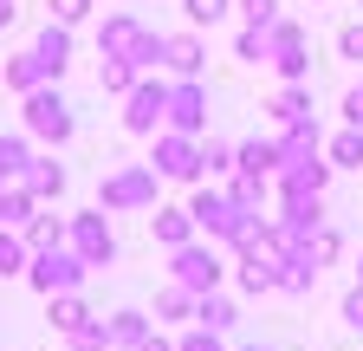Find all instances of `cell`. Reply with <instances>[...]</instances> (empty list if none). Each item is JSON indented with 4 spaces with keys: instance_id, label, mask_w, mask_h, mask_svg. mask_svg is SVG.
I'll use <instances>...</instances> for the list:
<instances>
[{
    "instance_id": "8d00e7d4",
    "label": "cell",
    "mask_w": 363,
    "mask_h": 351,
    "mask_svg": "<svg viewBox=\"0 0 363 351\" xmlns=\"http://www.w3.org/2000/svg\"><path fill=\"white\" fill-rule=\"evenodd\" d=\"M136 351H169V345H162V338H143V345H136Z\"/></svg>"
},
{
    "instance_id": "d590c367",
    "label": "cell",
    "mask_w": 363,
    "mask_h": 351,
    "mask_svg": "<svg viewBox=\"0 0 363 351\" xmlns=\"http://www.w3.org/2000/svg\"><path fill=\"white\" fill-rule=\"evenodd\" d=\"M13 14H20V7H13V0H0V26H13Z\"/></svg>"
},
{
    "instance_id": "ba28073f",
    "label": "cell",
    "mask_w": 363,
    "mask_h": 351,
    "mask_svg": "<svg viewBox=\"0 0 363 351\" xmlns=\"http://www.w3.org/2000/svg\"><path fill=\"white\" fill-rule=\"evenodd\" d=\"M201 111H208L201 85H182V92L169 98V124H175V130H195V124H201Z\"/></svg>"
},
{
    "instance_id": "e575fe53",
    "label": "cell",
    "mask_w": 363,
    "mask_h": 351,
    "mask_svg": "<svg viewBox=\"0 0 363 351\" xmlns=\"http://www.w3.org/2000/svg\"><path fill=\"white\" fill-rule=\"evenodd\" d=\"M344 117H350V124H363V85H357L350 98H344Z\"/></svg>"
},
{
    "instance_id": "e0dca14e",
    "label": "cell",
    "mask_w": 363,
    "mask_h": 351,
    "mask_svg": "<svg viewBox=\"0 0 363 351\" xmlns=\"http://www.w3.org/2000/svg\"><path fill=\"white\" fill-rule=\"evenodd\" d=\"M272 117H279V124H311V98L292 85V92H279V98H272Z\"/></svg>"
},
{
    "instance_id": "cb8c5ba5",
    "label": "cell",
    "mask_w": 363,
    "mask_h": 351,
    "mask_svg": "<svg viewBox=\"0 0 363 351\" xmlns=\"http://www.w3.org/2000/svg\"><path fill=\"white\" fill-rule=\"evenodd\" d=\"M98 85H104V92H130V85H136V65H130V59H117V53H111V65H104V72H98Z\"/></svg>"
},
{
    "instance_id": "603a6c76",
    "label": "cell",
    "mask_w": 363,
    "mask_h": 351,
    "mask_svg": "<svg viewBox=\"0 0 363 351\" xmlns=\"http://www.w3.org/2000/svg\"><path fill=\"white\" fill-rule=\"evenodd\" d=\"M150 332H143V313H117L111 319V345H143Z\"/></svg>"
},
{
    "instance_id": "ac0fdd59",
    "label": "cell",
    "mask_w": 363,
    "mask_h": 351,
    "mask_svg": "<svg viewBox=\"0 0 363 351\" xmlns=\"http://www.w3.org/2000/svg\"><path fill=\"white\" fill-rule=\"evenodd\" d=\"M331 163H337V169H363V124H350L344 137L331 144Z\"/></svg>"
},
{
    "instance_id": "ffe728a7",
    "label": "cell",
    "mask_w": 363,
    "mask_h": 351,
    "mask_svg": "<svg viewBox=\"0 0 363 351\" xmlns=\"http://www.w3.org/2000/svg\"><path fill=\"white\" fill-rule=\"evenodd\" d=\"M195 319H201L208 332H227V325H234V306H227V299H208V293H201V299H195Z\"/></svg>"
},
{
    "instance_id": "f546056e",
    "label": "cell",
    "mask_w": 363,
    "mask_h": 351,
    "mask_svg": "<svg viewBox=\"0 0 363 351\" xmlns=\"http://www.w3.org/2000/svg\"><path fill=\"white\" fill-rule=\"evenodd\" d=\"M91 14V0H52V20H65V26H78Z\"/></svg>"
},
{
    "instance_id": "9a60e30c",
    "label": "cell",
    "mask_w": 363,
    "mask_h": 351,
    "mask_svg": "<svg viewBox=\"0 0 363 351\" xmlns=\"http://www.w3.org/2000/svg\"><path fill=\"white\" fill-rule=\"evenodd\" d=\"M65 241V222L59 215H26V247L39 254V247H59Z\"/></svg>"
},
{
    "instance_id": "7a4b0ae2",
    "label": "cell",
    "mask_w": 363,
    "mask_h": 351,
    "mask_svg": "<svg viewBox=\"0 0 363 351\" xmlns=\"http://www.w3.org/2000/svg\"><path fill=\"white\" fill-rule=\"evenodd\" d=\"M26 130H33V137L65 144L72 137V104L59 92H45V85H33V92H26Z\"/></svg>"
},
{
    "instance_id": "3957f363",
    "label": "cell",
    "mask_w": 363,
    "mask_h": 351,
    "mask_svg": "<svg viewBox=\"0 0 363 351\" xmlns=\"http://www.w3.org/2000/svg\"><path fill=\"white\" fill-rule=\"evenodd\" d=\"M72 254L84 260V267H111V260H117V241L104 228V215H78V222H72Z\"/></svg>"
},
{
    "instance_id": "7402d4cb",
    "label": "cell",
    "mask_w": 363,
    "mask_h": 351,
    "mask_svg": "<svg viewBox=\"0 0 363 351\" xmlns=\"http://www.w3.org/2000/svg\"><path fill=\"white\" fill-rule=\"evenodd\" d=\"M240 169H247V176L279 169V144H247V150H240Z\"/></svg>"
},
{
    "instance_id": "836d02e7",
    "label": "cell",
    "mask_w": 363,
    "mask_h": 351,
    "mask_svg": "<svg viewBox=\"0 0 363 351\" xmlns=\"http://www.w3.org/2000/svg\"><path fill=\"white\" fill-rule=\"evenodd\" d=\"M175 351H220V345H214V332H208V325H201V332H189V338H182V345H175Z\"/></svg>"
},
{
    "instance_id": "5b68a950",
    "label": "cell",
    "mask_w": 363,
    "mask_h": 351,
    "mask_svg": "<svg viewBox=\"0 0 363 351\" xmlns=\"http://www.w3.org/2000/svg\"><path fill=\"white\" fill-rule=\"evenodd\" d=\"M169 117V92H162V85H136V92H130V111H123V124L130 130H156Z\"/></svg>"
},
{
    "instance_id": "74e56055",
    "label": "cell",
    "mask_w": 363,
    "mask_h": 351,
    "mask_svg": "<svg viewBox=\"0 0 363 351\" xmlns=\"http://www.w3.org/2000/svg\"><path fill=\"white\" fill-rule=\"evenodd\" d=\"M247 351H272V345H247Z\"/></svg>"
},
{
    "instance_id": "d6986e66",
    "label": "cell",
    "mask_w": 363,
    "mask_h": 351,
    "mask_svg": "<svg viewBox=\"0 0 363 351\" xmlns=\"http://www.w3.org/2000/svg\"><path fill=\"white\" fill-rule=\"evenodd\" d=\"M26 163H33V150H26L20 137H0V183H13V176H26Z\"/></svg>"
},
{
    "instance_id": "f1b7e54d",
    "label": "cell",
    "mask_w": 363,
    "mask_h": 351,
    "mask_svg": "<svg viewBox=\"0 0 363 351\" xmlns=\"http://www.w3.org/2000/svg\"><path fill=\"white\" fill-rule=\"evenodd\" d=\"M272 7H279V0H240V14H247L253 26H272V20H279V14H272Z\"/></svg>"
},
{
    "instance_id": "4dcf8cb0",
    "label": "cell",
    "mask_w": 363,
    "mask_h": 351,
    "mask_svg": "<svg viewBox=\"0 0 363 351\" xmlns=\"http://www.w3.org/2000/svg\"><path fill=\"white\" fill-rule=\"evenodd\" d=\"M337 53L363 65V26H344V33H337Z\"/></svg>"
},
{
    "instance_id": "484cf974",
    "label": "cell",
    "mask_w": 363,
    "mask_h": 351,
    "mask_svg": "<svg viewBox=\"0 0 363 351\" xmlns=\"http://www.w3.org/2000/svg\"><path fill=\"white\" fill-rule=\"evenodd\" d=\"M104 345H111V325H91V319H84V325L72 332V351H104Z\"/></svg>"
},
{
    "instance_id": "8fae6325",
    "label": "cell",
    "mask_w": 363,
    "mask_h": 351,
    "mask_svg": "<svg viewBox=\"0 0 363 351\" xmlns=\"http://www.w3.org/2000/svg\"><path fill=\"white\" fill-rule=\"evenodd\" d=\"M150 189H156L150 176H136V169H130V176H117V183H104V202H111V208H130V202H143Z\"/></svg>"
},
{
    "instance_id": "d4e9b609",
    "label": "cell",
    "mask_w": 363,
    "mask_h": 351,
    "mask_svg": "<svg viewBox=\"0 0 363 351\" xmlns=\"http://www.w3.org/2000/svg\"><path fill=\"white\" fill-rule=\"evenodd\" d=\"M240 286H247V293H272V286H279V274H272L266 260H247V267H240Z\"/></svg>"
},
{
    "instance_id": "277c9868",
    "label": "cell",
    "mask_w": 363,
    "mask_h": 351,
    "mask_svg": "<svg viewBox=\"0 0 363 351\" xmlns=\"http://www.w3.org/2000/svg\"><path fill=\"white\" fill-rule=\"evenodd\" d=\"M175 280L189 286V293H214V280H220V260H214L208 247H189V241H182V254H175Z\"/></svg>"
},
{
    "instance_id": "30bf717a",
    "label": "cell",
    "mask_w": 363,
    "mask_h": 351,
    "mask_svg": "<svg viewBox=\"0 0 363 351\" xmlns=\"http://www.w3.org/2000/svg\"><path fill=\"white\" fill-rule=\"evenodd\" d=\"M26 189H33V195H59V189H65V169H59L52 156H33V163H26Z\"/></svg>"
},
{
    "instance_id": "2e32d148",
    "label": "cell",
    "mask_w": 363,
    "mask_h": 351,
    "mask_svg": "<svg viewBox=\"0 0 363 351\" xmlns=\"http://www.w3.org/2000/svg\"><path fill=\"white\" fill-rule=\"evenodd\" d=\"M26 215H33V189L0 183V222H7V228H26Z\"/></svg>"
},
{
    "instance_id": "d6a6232c",
    "label": "cell",
    "mask_w": 363,
    "mask_h": 351,
    "mask_svg": "<svg viewBox=\"0 0 363 351\" xmlns=\"http://www.w3.org/2000/svg\"><path fill=\"white\" fill-rule=\"evenodd\" d=\"M344 325H350V332H363V286L344 299Z\"/></svg>"
},
{
    "instance_id": "52a82bcc",
    "label": "cell",
    "mask_w": 363,
    "mask_h": 351,
    "mask_svg": "<svg viewBox=\"0 0 363 351\" xmlns=\"http://www.w3.org/2000/svg\"><path fill=\"white\" fill-rule=\"evenodd\" d=\"M156 169H162V176H201V150H189L182 137H162V150H156Z\"/></svg>"
},
{
    "instance_id": "83f0119b",
    "label": "cell",
    "mask_w": 363,
    "mask_h": 351,
    "mask_svg": "<svg viewBox=\"0 0 363 351\" xmlns=\"http://www.w3.org/2000/svg\"><path fill=\"white\" fill-rule=\"evenodd\" d=\"M156 306H162V313H169V319H182V313H189V306H195V299H189V286H169V293H162Z\"/></svg>"
},
{
    "instance_id": "1f68e13d",
    "label": "cell",
    "mask_w": 363,
    "mask_h": 351,
    "mask_svg": "<svg viewBox=\"0 0 363 351\" xmlns=\"http://www.w3.org/2000/svg\"><path fill=\"white\" fill-rule=\"evenodd\" d=\"M201 169H214V176L234 169V150H227V144H208V150H201Z\"/></svg>"
},
{
    "instance_id": "5bb4252c",
    "label": "cell",
    "mask_w": 363,
    "mask_h": 351,
    "mask_svg": "<svg viewBox=\"0 0 363 351\" xmlns=\"http://www.w3.org/2000/svg\"><path fill=\"white\" fill-rule=\"evenodd\" d=\"M150 228H156V241L182 247V241H189V228H195V215H189V208H162V215H156Z\"/></svg>"
},
{
    "instance_id": "9c48e42d",
    "label": "cell",
    "mask_w": 363,
    "mask_h": 351,
    "mask_svg": "<svg viewBox=\"0 0 363 351\" xmlns=\"http://www.w3.org/2000/svg\"><path fill=\"white\" fill-rule=\"evenodd\" d=\"M26 260H33V247H26V234H20V228H7V222H0V280H7V274H26Z\"/></svg>"
},
{
    "instance_id": "4fadbf2b",
    "label": "cell",
    "mask_w": 363,
    "mask_h": 351,
    "mask_svg": "<svg viewBox=\"0 0 363 351\" xmlns=\"http://www.w3.org/2000/svg\"><path fill=\"white\" fill-rule=\"evenodd\" d=\"M7 85L26 98L33 85H45V65H39V53H20V59H7Z\"/></svg>"
},
{
    "instance_id": "7c38bea8",
    "label": "cell",
    "mask_w": 363,
    "mask_h": 351,
    "mask_svg": "<svg viewBox=\"0 0 363 351\" xmlns=\"http://www.w3.org/2000/svg\"><path fill=\"white\" fill-rule=\"evenodd\" d=\"M162 59H169L182 78H195V72H201V39H162Z\"/></svg>"
},
{
    "instance_id": "4316f807",
    "label": "cell",
    "mask_w": 363,
    "mask_h": 351,
    "mask_svg": "<svg viewBox=\"0 0 363 351\" xmlns=\"http://www.w3.org/2000/svg\"><path fill=\"white\" fill-rule=\"evenodd\" d=\"M189 20H195V26H214V20H227V0H189Z\"/></svg>"
},
{
    "instance_id": "6da1fadb",
    "label": "cell",
    "mask_w": 363,
    "mask_h": 351,
    "mask_svg": "<svg viewBox=\"0 0 363 351\" xmlns=\"http://www.w3.org/2000/svg\"><path fill=\"white\" fill-rule=\"evenodd\" d=\"M84 274H91V267H84L78 254H65V247H39V254L26 260V280H33L45 299H52V293H72Z\"/></svg>"
},
{
    "instance_id": "8992f818",
    "label": "cell",
    "mask_w": 363,
    "mask_h": 351,
    "mask_svg": "<svg viewBox=\"0 0 363 351\" xmlns=\"http://www.w3.org/2000/svg\"><path fill=\"white\" fill-rule=\"evenodd\" d=\"M33 53H39V65H45V78H59V72L72 65V33H65V20H52V26H45Z\"/></svg>"
},
{
    "instance_id": "44dd1931",
    "label": "cell",
    "mask_w": 363,
    "mask_h": 351,
    "mask_svg": "<svg viewBox=\"0 0 363 351\" xmlns=\"http://www.w3.org/2000/svg\"><path fill=\"white\" fill-rule=\"evenodd\" d=\"M84 319H91V313H84V299H72V293L52 299V325H59V332H78Z\"/></svg>"
}]
</instances>
